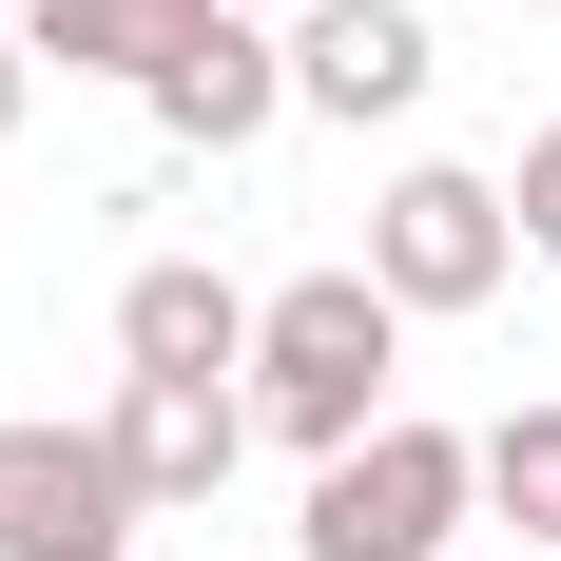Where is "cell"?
Wrapping results in <instances>:
<instances>
[{
  "label": "cell",
  "instance_id": "8",
  "mask_svg": "<svg viewBox=\"0 0 561 561\" xmlns=\"http://www.w3.org/2000/svg\"><path fill=\"white\" fill-rule=\"evenodd\" d=\"M116 368H194V388H252V290L156 252V272L116 290Z\"/></svg>",
  "mask_w": 561,
  "mask_h": 561
},
{
  "label": "cell",
  "instance_id": "1",
  "mask_svg": "<svg viewBox=\"0 0 561 561\" xmlns=\"http://www.w3.org/2000/svg\"><path fill=\"white\" fill-rule=\"evenodd\" d=\"M388 368H407V310L368 290V252L252 290V426H272V446H310V465L368 446V426H388Z\"/></svg>",
  "mask_w": 561,
  "mask_h": 561
},
{
  "label": "cell",
  "instance_id": "10",
  "mask_svg": "<svg viewBox=\"0 0 561 561\" xmlns=\"http://www.w3.org/2000/svg\"><path fill=\"white\" fill-rule=\"evenodd\" d=\"M484 523H523V561H561V388L484 426Z\"/></svg>",
  "mask_w": 561,
  "mask_h": 561
},
{
  "label": "cell",
  "instance_id": "13",
  "mask_svg": "<svg viewBox=\"0 0 561 561\" xmlns=\"http://www.w3.org/2000/svg\"><path fill=\"white\" fill-rule=\"evenodd\" d=\"M523 20H561V0H523Z\"/></svg>",
  "mask_w": 561,
  "mask_h": 561
},
{
  "label": "cell",
  "instance_id": "4",
  "mask_svg": "<svg viewBox=\"0 0 561 561\" xmlns=\"http://www.w3.org/2000/svg\"><path fill=\"white\" fill-rule=\"evenodd\" d=\"M136 523L116 426H0V561H136Z\"/></svg>",
  "mask_w": 561,
  "mask_h": 561
},
{
  "label": "cell",
  "instance_id": "6",
  "mask_svg": "<svg viewBox=\"0 0 561 561\" xmlns=\"http://www.w3.org/2000/svg\"><path fill=\"white\" fill-rule=\"evenodd\" d=\"M426 78H446V58H426L407 0H310V20H290V116H348V136H368V116H407Z\"/></svg>",
  "mask_w": 561,
  "mask_h": 561
},
{
  "label": "cell",
  "instance_id": "9",
  "mask_svg": "<svg viewBox=\"0 0 561 561\" xmlns=\"http://www.w3.org/2000/svg\"><path fill=\"white\" fill-rule=\"evenodd\" d=\"M194 20L214 0H20V58H58V78H156Z\"/></svg>",
  "mask_w": 561,
  "mask_h": 561
},
{
  "label": "cell",
  "instance_id": "3",
  "mask_svg": "<svg viewBox=\"0 0 561 561\" xmlns=\"http://www.w3.org/2000/svg\"><path fill=\"white\" fill-rule=\"evenodd\" d=\"M504 272H523V214H504V174H465V156H407L388 194H368V290H388V310H484Z\"/></svg>",
  "mask_w": 561,
  "mask_h": 561
},
{
  "label": "cell",
  "instance_id": "7",
  "mask_svg": "<svg viewBox=\"0 0 561 561\" xmlns=\"http://www.w3.org/2000/svg\"><path fill=\"white\" fill-rule=\"evenodd\" d=\"M136 98H156V136H194V156H252V136L290 116V39H252V20L214 0V20H194V39L136 78Z\"/></svg>",
  "mask_w": 561,
  "mask_h": 561
},
{
  "label": "cell",
  "instance_id": "11",
  "mask_svg": "<svg viewBox=\"0 0 561 561\" xmlns=\"http://www.w3.org/2000/svg\"><path fill=\"white\" fill-rule=\"evenodd\" d=\"M504 214H523V252H542V272H561V116H542V136H523V174H504Z\"/></svg>",
  "mask_w": 561,
  "mask_h": 561
},
{
  "label": "cell",
  "instance_id": "5",
  "mask_svg": "<svg viewBox=\"0 0 561 561\" xmlns=\"http://www.w3.org/2000/svg\"><path fill=\"white\" fill-rule=\"evenodd\" d=\"M116 465H136V504H214L232 465H252V388H194V368H116Z\"/></svg>",
  "mask_w": 561,
  "mask_h": 561
},
{
  "label": "cell",
  "instance_id": "12",
  "mask_svg": "<svg viewBox=\"0 0 561 561\" xmlns=\"http://www.w3.org/2000/svg\"><path fill=\"white\" fill-rule=\"evenodd\" d=\"M20 116H39V58H20V20H0V136H20Z\"/></svg>",
  "mask_w": 561,
  "mask_h": 561
},
{
  "label": "cell",
  "instance_id": "2",
  "mask_svg": "<svg viewBox=\"0 0 561 561\" xmlns=\"http://www.w3.org/2000/svg\"><path fill=\"white\" fill-rule=\"evenodd\" d=\"M465 504H484V446L465 426H368V446L310 465V504H290V561H465Z\"/></svg>",
  "mask_w": 561,
  "mask_h": 561
}]
</instances>
